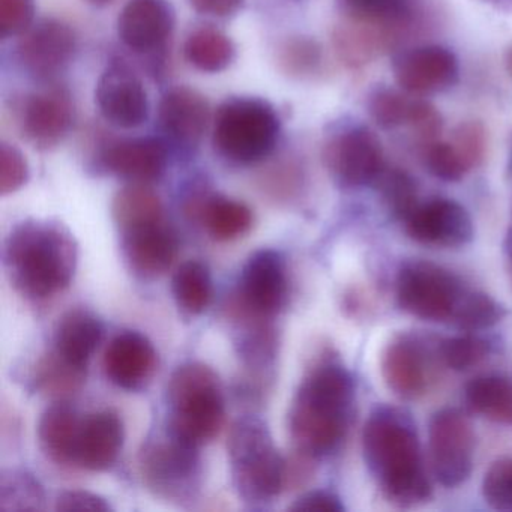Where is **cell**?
Segmentation results:
<instances>
[{
  "mask_svg": "<svg viewBox=\"0 0 512 512\" xmlns=\"http://www.w3.org/2000/svg\"><path fill=\"white\" fill-rule=\"evenodd\" d=\"M362 451L386 499L403 506L428 500L431 485L422 466L418 434L403 410H374L362 431Z\"/></svg>",
  "mask_w": 512,
  "mask_h": 512,
  "instance_id": "1",
  "label": "cell"
},
{
  "mask_svg": "<svg viewBox=\"0 0 512 512\" xmlns=\"http://www.w3.org/2000/svg\"><path fill=\"white\" fill-rule=\"evenodd\" d=\"M79 247L73 233L52 220H28L5 241L4 263L11 284L29 299H46L70 286Z\"/></svg>",
  "mask_w": 512,
  "mask_h": 512,
  "instance_id": "2",
  "label": "cell"
},
{
  "mask_svg": "<svg viewBox=\"0 0 512 512\" xmlns=\"http://www.w3.org/2000/svg\"><path fill=\"white\" fill-rule=\"evenodd\" d=\"M355 385L349 371L326 361L308 373L289 412L296 451L317 458L335 451L349 427Z\"/></svg>",
  "mask_w": 512,
  "mask_h": 512,
  "instance_id": "3",
  "label": "cell"
},
{
  "mask_svg": "<svg viewBox=\"0 0 512 512\" xmlns=\"http://www.w3.org/2000/svg\"><path fill=\"white\" fill-rule=\"evenodd\" d=\"M167 433L182 442L200 446L218 436L224 422L220 379L208 365L188 362L167 385Z\"/></svg>",
  "mask_w": 512,
  "mask_h": 512,
  "instance_id": "4",
  "label": "cell"
},
{
  "mask_svg": "<svg viewBox=\"0 0 512 512\" xmlns=\"http://www.w3.org/2000/svg\"><path fill=\"white\" fill-rule=\"evenodd\" d=\"M227 449L233 485L245 502H272L286 487V460L275 448L263 419L239 418L230 428Z\"/></svg>",
  "mask_w": 512,
  "mask_h": 512,
  "instance_id": "5",
  "label": "cell"
},
{
  "mask_svg": "<svg viewBox=\"0 0 512 512\" xmlns=\"http://www.w3.org/2000/svg\"><path fill=\"white\" fill-rule=\"evenodd\" d=\"M281 121L269 101L233 97L218 107L212 127V145L233 164H256L274 152L280 140Z\"/></svg>",
  "mask_w": 512,
  "mask_h": 512,
  "instance_id": "6",
  "label": "cell"
},
{
  "mask_svg": "<svg viewBox=\"0 0 512 512\" xmlns=\"http://www.w3.org/2000/svg\"><path fill=\"white\" fill-rule=\"evenodd\" d=\"M467 290L454 274L422 260L404 263L395 283L401 310L428 322L452 323Z\"/></svg>",
  "mask_w": 512,
  "mask_h": 512,
  "instance_id": "7",
  "label": "cell"
},
{
  "mask_svg": "<svg viewBox=\"0 0 512 512\" xmlns=\"http://www.w3.org/2000/svg\"><path fill=\"white\" fill-rule=\"evenodd\" d=\"M197 446L176 437L151 440L140 451V475L146 487L158 497L172 502H187L196 496L200 487L199 452Z\"/></svg>",
  "mask_w": 512,
  "mask_h": 512,
  "instance_id": "8",
  "label": "cell"
},
{
  "mask_svg": "<svg viewBox=\"0 0 512 512\" xmlns=\"http://www.w3.org/2000/svg\"><path fill=\"white\" fill-rule=\"evenodd\" d=\"M428 449L431 469L440 484L457 487L472 472L475 436L463 413L442 409L431 416L428 424Z\"/></svg>",
  "mask_w": 512,
  "mask_h": 512,
  "instance_id": "9",
  "label": "cell"
},
{
  "mask_svg": "<svg viewBox=\"0 0 512 512\" xmlns=\"http://www.w3.org/2000/svg\"><path fill=\"white\" fill-rule=\"evenodd\" d=\"M322 157L335 184L343 188L373 184L385 169L379 139L362 127L346 128L329 137Z\"/></svg>",
  "mask_w": 512,
  "mask_h": 512,
  "instance_id": "10",
  "label": "cell"
},
{
  "mask_svg": "<svg viewBox=\"0 0 512 512\" xmlns=\"http://www.w3.org/2000/svg\"><path fill=\"white\" fill-rule=\"evenodd\" d=\"M286 301L287 275L283 257L274 250L251 254L242 268L236 313L269 319Z\"/></svg>",
  "mask_w": 512,
  "mask_h": 512,
  "instance_id": "11",
  "label": "cell"
},
{
  "mask_svg": "<svg viewBox=\"0 0 512 512\" xmlns=\"http://www.w3.org/2000/svg\"><path fill=\"white\" fill-rule=\"evenodd\" d=\"M20 37L17 61L37 80L55 79L70 67L76 55V34L59 20H41Z\"/></svg>",
  "mask_w": 512,
  "mask_h": 512,
  "instance_id": "12",
  "label": "cell"
},
{
  "mask_svg": "<svg viewBox=\"0 0 512 512\" xmlns=\"http://www.w3.org/2000/svg\"><path fill=\"white\" fill-rule=\"evenodd\" d=\"M95 101L103 118L121 130H136L149 118L145 86L128 65L113 62L101 74Z\"/></svg>",
  "mask_w": 512,
  "mask_h": 512,
  "instance_id": "13",
  "label": "cell"
},
{
  "mask_svg": "<svg viewBox=\"0 0 512 512\" xmlns=\"http://www.w3.org/2000/svg\"><path fill=\"white\" fill-rule=\"evenodd\" d=\"M74 104L65 89L50 88L28 95L19 106L22 136L35 148L49 151L64 142L74 124Z\"/></svg>",
  "mask_w": 512,
  "mask_h": 512,
  "instance_id": "14",
  "label": "cell"
},
{
  "mask_svg": "<svg viewBox=\"0 0 512 512\" xmlns=\"http://www.w3.org/2000/svg\"><path fill=\"white\" fill-rule=\"evenodd\" d=\"M404 226L413 241L430 247H463L473 238L469 212L460 203L449 199L418 203L404 221Z\"/></svg>",
  "mask_w": 512,
  "mask_h": 512,
  "instance_id": "15",
  "label": "cell"
},
{
  "mask_svg": "<svg viewBox=\"0 0 512 512\" xmlns=\"http://www.w3.org/2000/svg\"><path fill=\"white\" fill-rule=\"evenodd\" d=\"M392 70L398 86L413 95L448 91L460 73L454 53L439 46L416 47L401 53Z\"/></svg>",
  "mask_w": 512,
  "mask_h": 512,
  "instance_id": "16",
  "label": "cell"
},
{
  "mask_svg": "<svg viewBox=\"0 0 512 512\" xmlns=\"http://www.w3.org/2000/svg\"><path fill=\"white\" fill-rule=\"evenodd\" d=\"M211 107L196 89L178 86L163 95L158 107V124L164 142L182 149L197 148L208 131Z\"/></svg>",
  "mask_w": 512,
  "mask_h": 512,
  "instance_id": "17",
  "label": "cell"
},
{
  "mask_svg": "<svg viewBox=\"0 0 512 512\" xmlns=\"http://www.w3.org/2000/svg\"><path fill=\"white\" fill-rule=\"evenodd\" d=\"M175 22L170 0H128L118 19V35L134 52H155L169 40Z\"/></svg>",
  "mask_w": 512,
  "mask_h": 512,
  "instance_id": "18",
  "label": "cell"
},
{
  "mask_svg": "<svg viewBox=\"0 0 512 512\" xmlns=\"http://www.w3.org/2000/svg\"><path fill=\"white\" fill-rule=\"evenodd\" d=\"M154 344L136 331H124L110 341L104 353V371L113 385L137 391L148 385L157 371Z\"/></svg>",
  "mask_w": 512,
  "mask_h": 512,
  "instance_id": "19",
  "label": "cell"
},
{
  "mask_svg": "<svg viewBox=\"0 0 512 512\" xmlns=\"http://www.w3.org/2000/svg\"><path fill=\"white\" fill-rule=\"evenodd\" d=\"M167 161V143L157 137L118 140L101 154V164L107 172L134 184L158 181L166 172Z\"/></svg>",
  "mask_w": 512,
  "mask_h": 512,
  "instance_id": "20",
  "label": "cell"
},
{
  "mask_svg": "<svg viewBox=\"0 0 512 512\" xmlns=\"http://www.w3.org/2000/svg\"><path fill=\"white\" fill-rule=\"evenodd\" d=\"M382 376L398 397L413 400L424 394L430 380V358L421 341L412 335L392 340L382 353Z\"/></svg>",
  "mask_w": 512,
  "mask_h": 512,
  "instance_id": "21",
  "label": "cell"
},
{
  "mask_svg": "<svg viewBox=\"0 0 512 512\" xmlns=\"http://www.w3.org/2000/svg\"><path fill=\"white\" fill-rule=\"evenodd\" d=\"M178 238L164 221L122 232V251L134 274L157 278L169 271L178 256Z\"/></svg>",
  "mask_w": 512,
  "mask_h": 512,
  "instance_id": "22",
  "label": "cell"
},
{
  "mask_svg": "<svg viewBox=\"0 0 512 512\" xmlns=\"http://www.w3.org/2000/svg\"><path fill=\"white\" fill-rule=\"evenodd\" d=\"M124 424L110 410L91 413L82 419L77 442L76 466L92 472L109 470L124 446Z\"/></svg>",
  "mask_w": 512,
  "mask_h": 512,
  "instance_id": "23",
  "label": "cell"
},
{
  "mask_svg": "<svg viewBox=\"0 0 512 512\" xmlns=\"http://www.w3.org/2000/svg\"><path fill=\"white\" fill-rule=\"evenodd\" d=\"M403 28L374 25L347 19L334 31V47L338 58L349 68L364 67L380 53L386 52L400 37Z\"/></svg>",
  "mask_w": 512,
  "mask_h": 512,
  "instance_id": "24",
  "label": "cell"
},
{
  "mask_svg": "<svg viewBox=\"0 0 512 512\" xmlns=\"http://www.w3.org/2000/svg\"><path fill=\"white\" fill-rule=\"evenodd\" d=\"M187 212L200 221L217 241H233L253 226V212L245 203L220 194H194Z\"/></svg>",
  "mask_w": 512,
  "mask_h": 512,
  "instance_id": "25",
  "label": "cell"
},
{
  "mask_svg": "<svg viewBox=\"0 0 512 512\" xmlns=\"http://www.w3.org/2000/svg\"><path fill=\"white\" fill-rule=\"evenodd\" d=\"M103 323L91 311L76 308L59 320L55 332V352L65 361L86 370L89 359L103 340Z\"/></svg>",
  "mask_w": 512,
  "mask_h": 512,
  "instance_id": "26",
  "label": "cell"
},
{
  "mask_svg": "<svg viewBox=\"0 0 512 512\" xmlns=\"http://www.w3.org/2000/svg\"><path fill=\"white\" fill-rule=\"evenodd\" d=\"M80 427L82 418L73 407L65 403L53 404L41 415L38 424L41 448L55 463L76 466Z\"/></svg>",
  "mask_w": 512,
  "mask_h": 512,
  "instance_id": "27",
  "label": "cell"
},
{
  "mask_svg": "<svg viewBox=\"0 0 512 512\" xmlns=\"http://www.w3.org/2000/svg\"><path fill=\"white\" fill-rule=\"evenodd\" d=\"M184 55L196 70L202 73H221L235 61L233 41L220 29L202 26L194 29L184 44Z\"/></svg>",
  "mask_w": 512,
  "mask_h": 512,
  "instance_id": "28",
  "label": "cell"
},
{
  "mask_svg": "<svg viewBox=\"0 0 512 512\" xmlns=\"http://www.w3.org/2000/svg\"><path fill=\"white\" fill-rule=\"evenodd\" d=\"M467 406L500 424H512V380L502 376H481L464 389Z\"/></svg>",
  "mask_w": 512,
  "mask_h": 512,
  "instance_id": "29",
  "label": "cell"
},
{
  "mask_svg": "<svg viewBox=\"0 0 512 512\" xmlns=\"http://www.w3.org/2000/svg\"><path fill=\"white\" fill-rule=\"evenodd\" d=\"M112 212L122 232L163 221L160 197L145 184H131L118 191L113 199Z\"/></svg>",
  "mask_w": 512,
  "mask_h": 512,
  "instance_id": "30",
  "label": "cell"
},
{
  "mask_svg": "<svg viewBox=\"0 0 512 512\" xmlns=\"http://www.w3.org/2000/svg\"><path fill=\"white\" fill-rule=\"evenodd\" d=\"M173 296L176 304L190 316L202 314L211 304L212 278L208 266L199 260H190L179 266L173 277Z\"/></svg>",
  "mask_w": 512,
  "mask_h": 512,
  "instance_id": "31",
  "label": "cell"
},
{
  "mask_svg": "<svg viewBox=\"0 0 512 512\" xmlns=\"http://www.w3.org/2000/svg\"><path fill=\"white\" fill-rule=\"evenodd\" d=\"M46 493L37 478L25 470L8 469L0 476V511H41Z\"/></svg>",
  "mask_w": 512,
  "mask_h": 512,
  "instance_id": "32",
  "label": "cell"
},
{
  "mask_svg": "<svg viewBox=\"0 0 512 512\" xmlns=\"http://www.w3.org/2000/svg\"><path fill=\"white\" fill-rule=\"evenodd\" d=\"M86 370L65 361L53 350L35 368V385L49 397L62 398L74 394L85 380Z\"/></svg>",
  "mask_w": 512,
  "mask_h": 512,
  "instance_id": "33",
  "label": "cell"
},
{
  "mask_svg": "<svg viewBox=\"0 0 512 512\" xmlns=\"http://www.w3.org/2000/svg\"><path fill=\"white\" fill-rule=\"evenodd\" d=\"M374 184L377 185L380 199L392 217L404 223L419 203L416 182L403 170L383 169Z\"/></svg>",
  "mask_w": 512,
  "mask_h": 512,
  "instance_id": "34",
  "label": "cell"
},
{
  "mask_svg": "<svg viewBox=\"0 0 512 512\" xmlns=\"http://www.w3.org/2000/svg\"><path fill=\"white\" fill-rule=\"evenodd\" d=\"M347 19L374 25L407 28L409 7L406 0H338Z\"/></svg>",
  "mask_w": 512,
  "mask_h": 512,
  "instance_id": "35",
  "label": "cell"
},
{
  "mask_svg": "<svg viewBox=\"0 0 512 512\" xmlns=\"http://www.w3.org/2000/svg\"><path fill=\"white\" fill-rule=\"evenodd\" d=\"M505 314V308L491 296L469 289L452 319V325L464 331H481L499 323Z\"/></svg>",
  "mask_w": 512,
  "mask_h": 512,
  "instance_id": "36",
  "label": "cell"
},
{
  "mask_svg": "<svg viewBox=\"0 0 512 512\" xmlns=\"http://www.w3.org/2000/svg\"><path fill=\"white\" fill-rule=\"evenodd\" d=\"M277 59L284 73L304 79L320 70L323 61L322 47L311 38H289L278 49Z\"/></svg>",
  "mask_w": 512,
  "mask_h": 512,
  "instance_id": "37",
  "label": "cell"
},
{
  "mask_svg": "<svg viewBox=\"0 0 512 512\" xmlns=\"http://www.w3.org/2000/svg\"><path fill=\"white\" fill-rule=\"evenodd\" d=\"M490 353V344L478 335H460L445 338L437 346L440 361L454 371H466L484 361Z\"/></svg>",
  "mask_w": 512,
  "mask_h": 512,
  "instance_id": "38",
  "label": "cell"
},
{
  "mask_svg": "<svg viewBox=\"0 0 512 512\" xmlns=\"http://www.w3.org/2000/svg\"><path fill=\"white\" fill-rule=\"evenodd\" d=\"M413 101L401 92L391 89H380L371 95L368 110L371 118L383 130H394L403 127L409 121Z\"/></svg>",
  "mask_w": 512,
  "mask_h": 512,
  "instance_id": "39",
  "label": "cell"
},
{
  "mask_svg": "<svg viewBox=\"0 0 512 512\" xmlns=\"http://www.w3.org/2000/svg\"><path fill=\"white\" fill-rule=\"evenodd\" d=\"M422 160L431 175L445 182L460 181L472 170L451 142L427 143L422 149Z\"/></svg>",
  "mask_w": 512,
  "mask_h": 512,
  "instance_id": "40",
  "label": "cell"
},
{
  "mask_svg": "<svg viewBox=\"0 0 512 512\" xmlns=\"http://www.w3.org/2000/svg\"><path fill=\"white\" fill-rule=\"evenodd\" d=\"M482 496L496 511L512 512V458L494 461L484 475Z\"/></svg>",
  "mask_w": 512,
  "mask_h": 512,
  "instance_id": "41",
  "label": "cell"
},
{
  "mask_svg": "<svg viewBox=\"0 0 512 512\" xmlns=\"http://www.w3.org/2000/svg\"><path fill=\"white\" fill-rule=\"evenodd\" d=\"M29 181V166L25 155L16 146L2 143L0 148V193H16Z\"/></svg>",
  "mask_w": 512,
  "mask_h": 512,
  "instance_id": "42",
  "label": "cell"
},
{
  "mask_svg": "<svg viewBox=\"0 0 512 512\" xmlns=\"http://www.w3.org/2000/svg\"><path fill=\"white\" fill-rule=\"evenodd\" d=\"M35 0H0V32L2 37L23 35L34 25Z\"/></svg>",
  "mask_w": 512,
  "mask_h": 512,
  "instance_id": "43",
  "label": "cell"
},
{
  "mask_svg": "<svg viewBox=\"0 0 512 512\" xmlns=\"http://www.w3.org/2000/svg\"><path fill=\"white\" fill-rule=\"evenodd\" d=\"M449 142L460 152L470 169L484 160L487 137H485L484 127L479 122H464L458 125Z\"/></svg>",
  "mask_w": 512,
  "mask_h": 512,
  "instance_id": "44",
  "label": "cell"
},
{
  "mask_svg": "<svg viewBox=\"0 0 512 512\" xmlns=\"http://www.w3.org/2000/svg\"><path fill=\"white\" fill-rule=\"evenodd\" d=\"M407 127L421 140L422 145L434 142L442 131V116L437 112L436 107L431 106L427 101H413L412 112H410Z\"/></svg>",
  "mask_w": 512,
  "mask_h": 512,
  "instance_id": "45",
  "label": "cell"
},
{
  "mask_svg": "<svg viewBox=\"0 0 512 512\" xmlns=\"http://www.w3.org/2000/svg\"><path fill=\"white\" fill-rule=\"evenodd\" d=\"M56 511L109 512L112 506L98 494L82 490L62 491L56 497Z\"/></svg>",
  "mask_w": 512,
  "mask_h": 512,
  "instance_id": "46",
  "label": "cell"
},
{
  "mask_svg": "<svg viewBox=\"0 0 512 512\" xmlns=\"http://www.w3.org/2000/svg\"><path fill=\"white\" fill-rule=\"evenodd\" d=\"M290 511L296 512H343L344 505L337 494L331 491H310L299 497L292 506Z\"/></svg>",
  "mask_w": 512,
  "mask_h": 512,
  "instance_id": "47",
  "label": "cell"
},
{
  "mask_svg": "<svg viewBox=\"0 0 512 512\" xmlns=\"http://www.w3.org/2000/svg\"><path fill=\"white\" fill-rule=\"evenodd\" d=\"M191 7L203 16L229 19L244 7V0H190Z\"/></svg>",
  "mask_w": 512,
  "mask_h": 512,
  "instance_id": "48",
  "label": "cell"
},
{
  "mask_svg": "<svg viewBox=\"0 0 512 512\" xmlns=\"http://www.w3.org/2000/svg\"><path fill=\"white\" fill-rule=\"evenodd\" d=\"M503 256H505L506 266H508L509 274L512 277V226L509 227L505 241H503Z\"/></svg>",
  "mask_w": 512,
  "mask_h": 512,
  "instance_id": "49",
  "label": "cell"
},
{
  "mask_svg": "<svg viewBox=\"0 0 512 512\" xmlns=\"http://www.w3.org/2000/svg\"><path fill=\"white\" fill-rule=\"evenodd\" d=\"M88 2L95 7H104V5H109L112 0H88Z\"/></svg>",
  "mask_w": 512,
  "mask_h": 512,
  "instance_id": "50",
  "label": "cell"
},
{
  "mask_svg": "<svg viewBox=\"0 0 512 512\" xmlns=\"http://www.w3.org/2000/svg\"><path fill=\"white\" fill-rule=\"evenodd\" d=\"M506 61H508V68H509V71H511V73H512V49L509 50L508 59H506Z\"/></svg>",
  "mask_w": 512,
  "mask_h": 512,
  "instance_id": "51",
  "label": "cell"
},
{
  "mask_svg": "<svg viewBox=\"0 0 512 512\" xmlns=\"http://www.w3.org/2000/svg\"><path fill=\"white\" fill-rule=\"evenodd\" d=\"M509 176L512 178V146H511V154H509V164H508Z\"/></svg>",
  "mask_w": 512,
  "mask_h": 512,
  "instance_id": "52",
  "label": "cell"
}]
</instances>
